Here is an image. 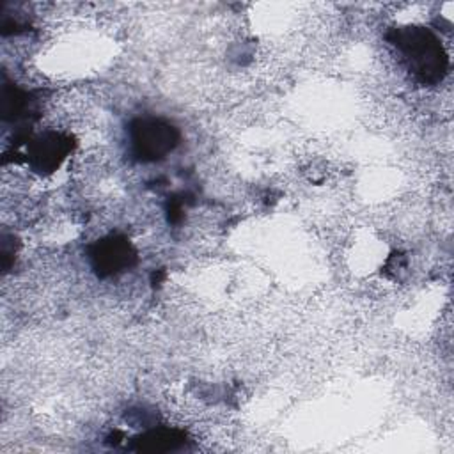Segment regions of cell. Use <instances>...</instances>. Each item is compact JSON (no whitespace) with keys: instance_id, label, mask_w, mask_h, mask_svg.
<instances>
[{"instance_id":"obj_2","label":"cell","mask_w":454,"mask_h":454,"mask_svg":"<svg viewBox=\"0 0 454 454\" xmlns=\"http://www.w3.org/2000/svg\"><path fill=\"white\" fill-rule=\"evenodd\" d=\"M179 142V131L163 119H137L129 126V144L140 161H158L165 158Z\"/></svg>"},{"instance_id":"obj_3","label":"cell","mask_w":454,"mask_h":454,"mask_svg":"<svg viewBox=\"0 0 454 454\" xmlns=\"http://www.w3.org/2000/svg\"><path fill=\"white\" fill-rule=\"evenodd\" d=\"M92 266L101 277L129 268L135 262V250L122 236H110L98 241L90 252Z\"/></svg>"},{"instance_id":"obj_5","label":"cell","mask_w":454,"mask_h":454,"mask_svg":"<svg viewBox=\"0 0 454 454\" xmlns=\"http://www.w3.org/2000/svg\"><path fill=\"white\" fill-rule=\"evenodd\" d=\"M184 442V434L176 429H154L147 431L145 434L137 438L135 449L147 450V452H165L176 449L179 443Z\"/></svg>"},{"instance_id":"obj_4","label":"cell","mask_w":454,"mask_h":454,"mask_svg":"<svg viewBox=\"0 0 454 454\" xmlns=\"http://www.w3.org/2000/svg\"><path fill=\"white\" fill-rule=\"evenodd\" d=\"M71 140L59 133H48L32 145V161L43 172L55 170L71 149Z\"/></svg>"},{"instance_id":"obj_1","label":"cell","mask_w":454,"mask_h":454,"mask_svg":"<svg viewBox=\"0 0 454 454\" xmlns=\"http://www.w3.org/2000/svg\"><path fill=\"white\" fill-rule=\"evenodd\" d=\"M390 44L401 53L410 73L420 83H438L449 67V57L440 39L426 27L404 25L387 34Z\"/></svg>"}]
</instances>
